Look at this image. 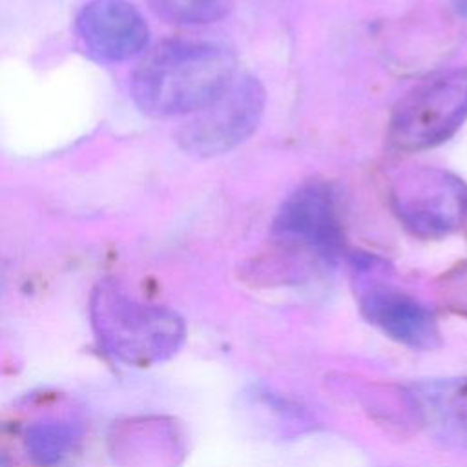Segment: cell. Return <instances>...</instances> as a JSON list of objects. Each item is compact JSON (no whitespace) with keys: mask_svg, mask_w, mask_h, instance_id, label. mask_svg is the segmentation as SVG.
<instances>
[{"mask_svg":"<svg viewBox=\"0 0 467 467\" xmlns=\"http://www.w3.org/2000/svg\"><path fill=\"white\" fill-rule=\"evenodd\" d=\"M150 9L181 26H202L223 18L228 13V0H146Z\"/></svg>","mask_w":467,"mask_h":467,"instance_id":"cell-11","label":"cell"},{"mask_svg":"<svg viewBox=\"0 0 467 467\" xmlns=\"http://www.w3.org/2000/svg\"><path fill=\"white\" fill-rule=\"evenodd\" d=\"M389 204L414 237L440 239L463 226L467 184L441 168L409 166L390 177Z\"/></svg>","mask_w":467,"mask_h":467,"instance_id":"cell-4","label":"cell"},{"mask_svg":"<svg viewBox=\"0 0 467 467\" xmlns=\"http://www.w3.org/2000/svg\"><path fill=\"white\" fill-rule=\"evenodd\" d=\"M272 234L286 248L334 265L345 252V232L332 186L323 181L301 184L277 210Z\"/></svg>","mask_w":467,"mask_h":467,"instance_id":"cell-7","label":"cell"},{"mask_svg":"<svg viewBox=\"0 0 467 467\" xmlns=\"http://www.w3.org/2000/svg\"><path fill=\"white\" fill-rule=\"evenodd\" d=\"M86 51L102 62H122L139 55L150 40V27L128 0H89L75 20Z\"/></svg>","mask_w":467,"mask_h":467,"instance_id":"cell-8","label":"cell"},{"mask_svg":"<svg viewBox=\"0 0 467 467\" xmlns=\"http://www.w3.org/2000/svg\"><path fill=\"white\" fill-rule=\"evenodd\" d=\"M235 77V55L208 40H168L155 46L131 75V99L151 117L195 113Z\"/></svg>","mask_w":467,"mask_h":467,"instance_id":"cell-1","label":"cell"},{"mask_svg":"<svg viewBox=\"0 0 467 467\" xmlns=\"http://www.w3.org/2000/svg\"><path fill=\"white\" fill-rule=\"evenodd\" d=\"M418 425L440 443L467 451V378H440L407 387Z\"/></svg>","mask_w":467,"mask_h":467,"instance_id":"cell-9","label":"cell"},{"mask_svg":"<svg viewBox=\"0 0 467 467\" xmlns=\"http://www.w3.org/2000/svg\"><path fill=\"white\" fill-rule=\"evenodd\" d=\"M266 91L252 75L234 77L223 93L179 128L182 150L197 157L226 153L244 142L259 126Z\"/></svg>","mask_w":467,"mask_h":467,"instance_id":"cell-6","label":"cell"},{"mask_svg":"<svg viewBox=\"0 0 467 467\" xmlns=\"http://www.w3.org/2000/svg\"><path fill=\"white\" fill-rule=\"evenodd\" d=\"M452 5H454L458 15L467 18V0H452Z\"/></svg>","mask_w":467,"mask_h":467,"instance_id":"cell-13","label":"cell"},{"mask_svg":"<svg viewBox=\"0 0 467 467\" xmlns=\"http://www.w3.org/2000/svg\"><path fill=\"white\" fill-rule=\"evenodd\" d=\"M463 226H465V234H467V219H465V223H463Z\"/></svg>","mask_w":467,"mask_h":467,"instance_id":"cell-14","label":"cell"},{"mask_svg":"<svg viewBox=\"0 0 467 467\" xmlns=\"http://www.w3.org/2000/svg\"><path fill=\"white\" fill-rule=\"evenodd\" d=\"M84 423L71 416H49L33 421L24 431L27 458L38 467H55L80 443Z\"/></svg>","mask_w":467,"mask_h":467,"instance_id":"cell-10","label":"cell"},{"mask_svg":"<svg viewBox=\"0 0 467 467\" xmlns=\"http://www.w3.org/2000/svg\"><path fill=\"white\" fill-rule=\"evenodd\" d=\"M350 263L359 279V310L370 325L412 350L441 347V330L434 312L409 292L378 279L385 266L383 261L367 254H354Z\"/></svg>","mask_w":467,"mask_h":467,"instance_id":"cell-5","label":"cell"},{"mask_svg":"<svg viewBox=\"0 0 467 467\" xmlns=\"http://www.w3.org/2000/svg\"><path fill=\"white\" fill-rule=\"evenodd\" d=\"M89 323L99 347L130 367L168 361L186 339L184 319L175 310L140 301L109 277L91 290Z\"/></svg>","mask_w":467,"mask_h":467,"instance_id":"cell-2","label":"cell"},{"mask_svg":"<svg viewBox=\"0 0 467 467\" xmlns=\"http://www.w3.org/2000/svg\"><path fill=\"white\" fill-rule=\"evenodd\" d=\"M467 120V67L432 73L416 82L394 106L387 144L403 153L449 140Z\"/></svg>","mask_w":467,"mask_h":467,"instance_id":"cell-3","label":"cell"},{"mask_svg":"<svg viewBox=\"0 0 467 467\" xmlns=\"http://www.w3.org/2000/svg\"><path fill=\"white\" fill-rule=\"evenodd\" d=\"M438 303L451 314L467 319V261H460L436 279Z\"/></svg>","mask_w":467,"mask_h":467,"instance_id":"cell-12","label":"cell"}]
</instances>
